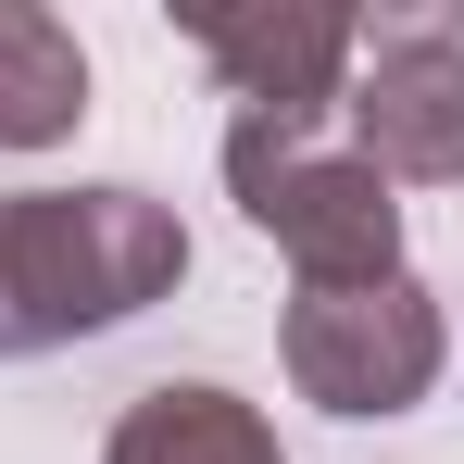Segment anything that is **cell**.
<instances>
[{
  "label": "cell",
  "mask_w": 464,
  "mask_h": 464,
  "mask_svg": "<svg viewBox=\"0 0 464 464\" xmlns=\"http://www.w3.org/2000/svg\"><path fill=\"white\" fill-rule=\"evenodd\" d=\"M176 38L227 76L238 113H276V126H326L364 63V13L339 0H176Z\"/></svg>",
  "instance_id": "5b68a950"
},
{
  "label": "cell",
  "mask_w": 464,
  "mask_h": 464,
  "mask_svg": "<svg viewBox=\"0 0 464 464\" xmlns=\"http://www.w3.org/2000/svg\"><path fill=\"white\" fill-rule=\"evenodd\" d=\"M88 126V51L51 0H0V151H63Z\"/></svg>",
  "instance_id": "52a82bcc"
},
{
  "label": "cell",
  "mask_w": 464,
  "mask_h": 464,
  "mask_svg": "<svg viewBox=\"0 0 464 464\" xmlns=\"http://www.w3.org/2000/svg\"><path fill=\"white\" fill-rule=\"evenodd\" d=\"M101 464H289V440H276V414L238 401V389L163 377V389H139V401L113 414Z\"/></svg>",
  "instance_id": "8992f818"
},
{
  "label": "cell",
  "mask_w": 464,
  "mask_h": 464,
  "mask_svg": "<svg viewBox=\"0 0 464 464\" xmlns=\"http://www.w3.org/2000/svg\"><path fill=\"white\" fill-rule=\"evenodd\" d=\"M276 352H289V389H302L314 414L377 427V414H414V401L440 389L452 314H440V289L401 264L377 289H302V302L276 314Z\"/></svg>",
  "instance_id": "3957f363"
},
{
  "label": "cell",
  "mask_w": 464,
  "mask_h": 464,
  "mask_svg": "<svg viewBox=\"0 0 464 464\" xmlns=\"http://www.w3.org/2000/svg\"><path fill=\"white\" fill-rule=\"evenodd\" d=\"M227 201L289 251L302 289H377L401 276V201L364 151H326V126L238 113L227 126Z\"/></svg>",
  "instance_id": "7a4b0ae2"
},
{
  "label": "cell",
  "mask_w": 464,
  "mask_h": 464,
  "mask_svg": "<svg viewBox=\"0 0 464 464\" xmlns=\"http://www.w3.org/2000/svg\"><path fill=\"white\" fill-rule=\"evenodd\" d=\"M352 151L377 163L389 188H464V13L452 0H401L364 25V63L339 88Z\"/></svg>",
  "instance_id": "277c9868"
},
{
  "label": "cell",
  "mask_w": 464,
  "mask_h": 464,
  "mask_svg": "<svg viewBox=\"0 0 464 464\" xmlns=\"http://www.w3.org/2000/svg\"><path fill=\"white\" fill-rule=\"evenodd\" d=\"M176 276H188V227L151 188H126V176H101V188H0V364L176 302Z\"/></svg>",
  "instance_id": "6da1fadb"
}]
</instances>
